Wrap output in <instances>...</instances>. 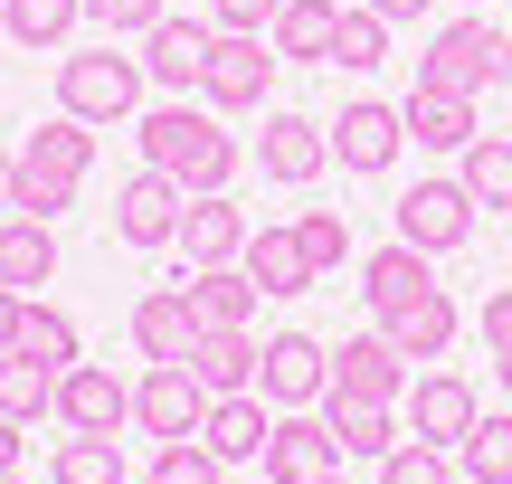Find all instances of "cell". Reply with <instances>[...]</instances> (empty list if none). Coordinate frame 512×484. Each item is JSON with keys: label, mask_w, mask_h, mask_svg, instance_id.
Returning <instances> with one entry per match:
<instances>
[{"label": "cell", "mask_w": 512, "mask_h": 484, "mask_svg": "<svg viewBox=\"0 0 512 484\" xmlns=\"http://www.w3.org/2000/svg\"><path fill=\"white\" fill-rule=\"evenodd\" d=\"M200 342H209V314L190 304V285H152L133 304V352L143 361H190Z\"/></svg>", "instance_id": "cell-12"}, {"label": "cell", "mask_w": 512, "mask_h": 484, "mask_svg": "<svg viewBox=\"0 0 512 484\" xmlns=\"http://www.w3.org/2000/svg\"><path fill=\"white\" fill-rule=\"evenodd\" d=\"M332 19H342V0H285L275 10V57H304V67H323L332 57Z\"/></svg>", "instance_id": "cell-28"}, {"label": "cell", "mask_w": 512, "mask_h": 484, "mask_svg": "<svg viewBox=\"0 0 512 484\" xmlns=\"http://www.w3.org/2000/svg\"><path fill=\"white\" fill-rule=\"evenodd\" d=\"M275 10H285V0H219V19H209V29H238V38H266V29H275Z\"/></svg>", "instance_id": "cell-40"}, {"label": "cell", "mask_w": 512, "mask_h": 484, "mask_svg": "<svg viewBox=\"0 0 512 484\" xmlns=\"http://www.w3.org/2000/svg\"><path fill=\"white\" fill-rule=\"evenodd\" d=\"M361 10H380L389 29H399V19H427V0H361Z\"/></svg>", "instance_id": "cell-43"}, {"label": "cell", "mask_w": 512, "mask_h": 484, "mask_svg": "<svg viewBox=\"0 0 512 484\" xmlns=\"http://www.w3.org/2000/svg\"><path fill=\"white\" fill-rule=\"evenodd\" d=\"M456 466H465V484H512V409H484L475 428H465Z\"/></svg>", "instance_id": "cell-33"}, {"label": "cell", "mask_w": 512, "mask_h": 484, "mask_svg": "<svg viewBox=\"0 0 512 484\" xmlns=\"http://www.w3.org/2000/svg\"><path fill=\"white\" fill-rule=\"evenodd\" d=\"M48 276H57V219L10 209V219H0V285H10V295H38Z\"/></svg>", "instance_id": "cell-21"}, {"label": "cell", "mask_w": 512, "mask_h": 484, "mask_svg": "<svg viewBox=\"0 0 512 484\" xmlns=\"http://www.w3.org/2000/svg\"><path fill=\"white\" fill-rule=\"evenodd\" d=\"M323 67H342V76H370V67H389V19L351 0V10L332 19V57H323Z\"/></svg>", "instance_id": "cell-31"}, {"label": "cell", "mask_w": 512, "mask_h": 484, "mask_svg": "<svg viewBox=\"0 0 512 484\" xmlns=\"http://www.w3.org/2000/svg\"><path fill=\"white\" fill-rule=\"evenodd\" d=\"M370 323H380L408 361H446V352H456V333H465V314H456L446 285H418L408 304H389V314H370Z\"/></svg>", "instance_id": "cell-15"}, {"label": "cell", "mask_w": 512, "mask_h": 484, "mask_svg": "<svg viewBox=\"0 0 512 484\" xmlns=\"http://www.w3.org/2000/svg\"><path fill=\"white\" fill-rule=\"evenodd\" d=\"M143 162L152 171H171V181L200 200V190H228L238 181V133H219V114L209 105H190V95H171V105H152L143 114Z\"/></svg>", "instance_id": "cell-1"}, {"label": "cell", "mask_w": 512, "mask_h": 484, "mask_svg": "<svg viewBox=\"0 0 512 484\" xmlns=\"http://www.w3.org/2000/svg\"><path fill=\"white\" fill-rule=\"evenodd\" d=\"M294 238H304L313 276H332V266L351 257V219H342V209H304V219H294Z\"/></svg>", "instance_id": "cell-37"}, {"label": "cell", "mask_w": 512, "mask_h": 484, "mask_svg": "<svg viewBox=\"0 0 512 484\" xmlns=\"http://www.w3.org/2000/svg\"><path fill=\"white\" fill-rule=\"evenodd\" d=\"M503 76H512V29H494L484 10L446 19V29L427 38V57H418V86H446V95H484V86H503Z\"/></svg>", "instance_id": "cell-4"}, {"label": "cell", "mask_w": 512, "mask_h": 484, "mask_svg": "<svg viewBox=\"0 0 512 484\" xmlns=\"http://www.w3.org/2000/svg\"><path fill=\"white\" fill-rule=\"evenodd\" d=\"M275 38H238V29H219L209 38V76H200V105L209 114H247V105H266V86H275Z\"/></svg>", "instance_id": "cell-6"}, {"label": "cell", "mask_w": 512, "mask_h": 484, "mask_svg": "<svg viewBox=\"0 0 512 484\" xmlns=\"http://www.w3.org/2000/svg\"><path fill=\"white\" fill-rule=\"evenodd\" d=\"M408 143L418 152H465L475 143V95H446V86H408Z\"/></svg>", "instance_id": "cell-22"}, {"label": "cell", "mask_w": 512, "mask_h": 484, "mask_svg": "<svg viewBox=\"0 0 512 484\" xmlns=\"http://www.w3.org/2000/svg\"><path fill=\"white\" fill-rule=\"evenodd\" d=\"M57 418H67L76 437H114V428H133V380H114V371H95V361H76V371L57 380Z\"/></svg>", "instance_id": "cell-17"}, {"label": "cell", "mask_w": 512, "mask_h": 484, "mask_svg": "<svg viewBox=\"0 0 512 484\" xmlns=\"http://www.w3.org/2000/svg\"><path fill=\"white\" fill-rule=\"evenodd\" d=\"M0 475H19V428L0 418Z\"/></svg>", "instance_id": "cell-45"}, {"label": "cell", "mask_w": 512, "mask_h": 484, "mask_svg": "<svg viewBox=\"0 0 512 484\" xmlns=\"http://www.w3.org/2000/svg\"><path fill=\"white\" fill-rule=\"evenodd\" d=\"M19 352L48 361V371L67 380V371H76V323L57 314V304H38V295H29V314H19Z\"/></svg>", "instance_id": "cell-35"}, {"label": "cell", "mask_w": 512, "mask_h": 484, "mask_svg": "<svg viewBox=\"0 0 512 484\" xmlns=\"http://www.w3.org/2000/svg\"><path fill=\"white\" fill-rule=\"evenodd\" d=\"M475 418H484V399H475V380H456V371H427L418 390H408V437H427V447H446V456L465 447Z\"/></svg>", "instance_id": "cell-16"}, {"label": "cell", "mask_w": 512, "mask_h": 484, "mask_svg": "<svg viewBox=\"0 0 512 484\" xmlns=\"http://www.w3.org/2000/svg\"><path fill=\"white\" fill-rule=\"evenodd\" d=\"M181 209H190V190L143 162L124 190H114V238L124 247H181Z\"/></svg>", "instance_id": "cell-9"}, {"label": "cell", "mask_w": 512, "mask_h": 484, "mask_svg": "<svg viewBox=\"0 0 512 484\" xmlns=\"http://www.w3.org/2000/svg\"><path fill=\"white\" fill-rule=\"evenodd\" d=\"M238 266L256 276V295H304V285H323L294 228H247V257H238Z\"/></svg>", "instance_id": "cell-25"}, {"label": "cell", "mask_w": 512, "mask_h": 484, "mask_svg": "<svg viewBox=\"0 0 512 484\" xmlns=\"http://www.w3.org/2000/svg\"><path fill=\"white\" fill-rule=\"evenodd\" d=\"M10 200H19V152H0V219H10Z\"/></svg>", "instance_id": "cell-44"}, {"label": "cell", "mask_w": 512, "mask_h": 484, "mask_svg": "<svg viewBox=\"0 0 512 484\" xmlns=\"http://www.w3.org/2000/svg\"><path fill=\"white\" fill-rule=\"evenodd\" d=\"M380 484H456V456L427 447V437H408V447L380 456Z\"/></svg>", "instance_id": "cell-36"}, {"label": "cell", "mask_w": 512, "mask_h": 484, "mask_svg": "<svg viewBox=\"0 0 512 484\" xmlns=\"http://www.w3.org/2000/svg\"><path fill=\"white\" fill-rule=\"evenodd\" d=\"M256 162H266V181L313 190V181L332 171V124H313V114H266V133H256Z\"/></svg>", "instance_id": "cell-13"}, {"label": "cell", "mask_w": 512, "mask_h": 484, "mask_svg": "<svg viewBox=\"0 0 512 484\" xmlns=\"http://www.w3.org/2000/svg\"><path fill=\"white\" fill-rule=\"evenodd\" d=\"M209 38H219V29H200V19H162V29L143 38V76L162 95H190L209 76Z\"/></svg>", "instance_id": "cell-19"}, {"label": "cell", "mask_w": 512, "mask_h": 484, "mask_svg": "<svg viewBox=\"0 0 512 484\" xmlns=\"http://www.w3.org/2000/svg\"><path fill=\"white\" fill-rule=\"evenodd\" d=\"M143 57H124L105 38V48H76L57 57V114H76V124H124V114H143Z\"/></svg>", "instance_id": "cell-3"}, {"label": "cell", "mask_w": 512, "mask_h": 484, "mask_svg": "<svg viewBox=\"0 0 512 484\" xmlns=\"http://www.w3.org/2000/svg\"><path fill=\"white\" fill-rule=\"evenodd\" d=\"M209 380L190 371V361H152L143 380H133V428L143 437H162V447H181V437H200L209 428Z\"/></svg>", "instance_id": "cell-5"}, {"label": "cell", "mask_w": 512, "mask_h": 484, "mask_svg": "<svg viewBox=\"0 0 512 484\" xmlns=\"http://www.w3.org/2000/svg\"><path fill=\"white\" fill-rule=\"evenodd\" d=\"M456 181L475 190V209H512V133H475Z\"/></svg>", "instance_id": "cell-34"}, {"label": "cell", "mask_w": 512, "mask_h": 484, "mask_svg": "<svg viewBox=\"0 0 512 484\" xmlns=\"http://www.w3.org/2000/svg\"><path fill=\"white\" fill-rule=\"evenodd\" d=\"M266 484H323L332 466H342V447H332L323 409H275V437H266Z\"/></svg>", "instance_id": "cell-11"}, {"label": "cell", "mask_w": 512, "mask_h": 484, "mask_svg": "<svg viewBox=\"0 0 512 484\" xmlns=\"http://www.w3.org/2000/svg\"><path fill=\"white\" fill-rule=\"evenodd\" d=\"M475 333H484V352H512V285H494V295H484Z\"/></svg>", "instance_id": "cell-41"}, {"label": "cell", "mask_w": 512, "mask_h": 484, "mask_svg": "<svg viewBox=\"0 0 512 484\" xmlns=\"http://www.w3.org/2000/svg\"><path fill=\"white\" fill-rule=\"evenodd\" d=\"M323 428H332V447H342V456H370V466H380L389 447H408L399 409H380V399H323Z\"/></svg>", "instance_id": "cell-24"}, {"label": "cell", "mask_w": 512, "mask_h": 484, "mask_svg": "<svg viewBox=\"0 0 512 484\" xmlns=\"http://www.w3.org/2000/svg\"><path fill=\"white\" fill-rule=\"evenodd\" d=\"M86 19H95L105 38H152L171 10H162V0H86Z\"/></svg>", "instance_id": "cell-39"}, {"label": "cell", "mask_w": 512, "mask_h": 484, "mask_svg": "<svg viewBox=\"0 0 512 484\" xmlns=\"http://www.w3.org/2000/svg\"><path fill=\"white\" fill-rule=\"evenodd\" d=\"M86 162H95V124H76V114H48V124L19 143V200L29 219H57V209L86 190Z\"/></svg>", "instance_id": "cell-2"}, {"label": "cell", "mask_w": 512, "mask_h": 484, "mask_svg": "<svg viewBox=\"0 0 512 484\" xmlns=\"http://www.w3.org/2000/svg\"><path fill=\"white\" fill-rule=\"evenodd\" d=\"M19 314H29V295H10V285H0V352H19Z\"/></svg>", "instance_id": "cell-42"}, {"label": "cell", "mask_w": 512, "mask_h": 484, "mask_svg": "<svg viewBox=\"0 0 512 484\" xmlns=\"http://www.w3.org/2000/svg\"><path fill=\"white\" fill-rule=\"evenodd\" d=\"M323 484H351V475H342V466H332V475H323Z\"/></svg>", "instance_id": "cell-47"}, {"label": "cell", "mask_w": 512, "mask_h": 484, "mask_svg": "<svg viewBox=\"0 0 512 484\" xmlns=\"http://www.w3.org/2000/svg\"><path fill=\"white\" fill-rule=\"evenodd\" d=\"M408 371H418V361L370 323V333H351L342 352H332V390L323 399H380V409H399V399H408Z\"/></svg>", "instance_id": "cell-8"}, {"label": "cell", "mask_w": 512, "mask_h": 484, "mask_svg": "<svg viewBox=\"0 0 512 484\" xmlns=\"http://www.w3.org/2000/svg\"><path fill=\"white\" fill-rule=\"evenodd\" d=\"M76 19H86V0H0V29H10L19 48H67Z\"/></svg>", "instance_id": "cell-32"}, {"label": "cell", "mask_w": 512, "mask_h": 484, "mask_svg": "<svg viewBox=\"0 0 512 484\" xmlns=\"http://www.w3.org/2000/svg\"><path fill=\"white\" fill-rule=\"evenodd\" d=\"M399 143H408V114H399V105H380V95H351L342 124H332V162L361 171V181H380V171L399 162Z\"/></svg>", "instance_id": "cell-10"}, {"label": "cell", "mask_w": 512, "mask_h": 484, "mask_svg": "<svg viewBox=\"0 0 512 484\" xmlns=\"http://www.w3.org/2000/svg\"><path fill=\"white\" fill-rule=\"evenodd\" d=\"M399 238L418 247V257H456V247L475 238V190H465V181H418V190H399Z\"/></svg>", "instance_id": "cell-7"}, {"label": "cell", "mask_w": 512, "mask_h": 484, "mask_svg": "<svg viewBox=\"0 0 512 484\" xmlns=\"http://www.w3.org/2000/svg\"><path fill=\"white\" fill-rule=\"evenodd\" d=\"M418 285H437V276H427V257H418L408 238H389L380 257L361 266V304H370V314H389V304H408Z\"/></svg>", "instance_id": "cell-29"}, {"label": "cell", "mask_w": 512, "mask_h": 484, "mask_svg": "<svg viewBox=\"0 0 512 484\" xmlns=\"http://www.w3.org/2000/svg\"><path fill=\"white\" fill-rule=\"evenodd\" d=\"M266 437H275V409H266V390H238V399H219V409H209L200 447L219 456V466H256V456H266Z\"/></svg>", "instance_id": "cell-20"}, {"label": "cell", "mask_w": 512, "mask_h": 484, "mask_svg": "<svg viewBox=\"0 0 512 484\" xmlns=\"http://www.w3.org/2000/svg\"><path fill=\"white\" fill-rule=\"evenodd\" d=\"M494 380H503V390H512V352H494Z\"/></svg>", "instance_id": "cell-46"}, {"label": "cell", "mask_w": 512, "mask_h": 484, "mask_svg": "<svg viewBox=\"0 0 512 484\" xmlns=\"http://www.w3.org/2000/svg\"><path fill=\"white\" fill-rule=\"evenodd\" d=\"M181 257L190 266H238L247 257V209L228 200V190H200V200L181 209Z\"/></svg>", "instance_id": "cell-18"}, {"label": "cell", "mask_w": 512, "mask_h": 484, "mask_svg": "<svg viewBox=\"0 0 512 484\" xmlns=\"http://www.w3.org/2000/svg\"><path fill=\"white\" fill-rule=\"evenodd\" d=\"M190 371L209 380V399L256 390V371H266V342H256V323H228V333H209L200 352H190Z\"/></svg>", "instance_id": "cell-23"}, {"label": "cell", "mask_w": 512, "mask_h": 484, "mask_svg": "<svg viewBox=\"0 0 512 484\" xmlns=\"http://www.w3.org/2000/svg\"><path fill=\"white\" fill-rule=\"evenodd\" d=\"M181 285H190V304L209 314V333H228V323H256V304H266L247 266H190Z\"/></svg>", "instance_id": "cell-26"}, {"label": "cell", "mask_w": 512, "mask_h": 484, "mask_svg": "<svg viewBox=\"0 0 512 484\" xmlns=\"http://www.w3.org/2000/svg\"><path fill=\"white\" fill-rule=\"evenodd\" d=\"M0 418L10 428H38V418H57V371L29 352H0Z\"/></svg>", "instance_id": "cell-27"}, {"label": "cell", "mask_w": 512, "mask_h": 484, "mask_svg": "<svg viewBox=\"0 0 512 484\" xmlns=\"http://www.w3.org/2000/svg\"><path fill=\"white\" fill-rule=\"evenodd\" d=\"M48 484H133L124 475V437H57V456H48Z\"/></svg>", "instance_id": "cell-30"}, {"label": "cell", "mask_w": 512, "mask_h": 484, "mask_svg": "<svg viewBox=\"0 0 512 484\" xmlns=\"http://www.w3.org/2000/svg\"><path fill=\"white\" fill-rule=\"evenodd\" d=\"M256 390H266L275 409H323L332 352H323L313 333H266V371H256Z\"/></svg>", "instance_id": "cell-14"}, {"label": "cell", "mask_w": 512, "mask_h": 484, "mask_svg": "<svg viewBox=\"0 0 512 484\" xmlns=\"http://www.w3.org/2000/svg\"><path fill=\"white\" fill-rule=\"evenodd\" d=\"M152 484H228V466L200 447V437H181V447H162V456H152Z\"/></svg>", "instance_id": "cell-38"}, {"label": "cell", "mask_w": 512, "mask_h": 484, "mask_svg": "<svg viewBox=\"0 0 512 484\" xmlns=\"http://www.w3.org/2000/svg\"><path fill=\"white\" fill-rule=\"evenodd\" d=\"M0 484H29V475H0Z\"/></svg>", "instance_id": "cell-48"}]
</instances>
